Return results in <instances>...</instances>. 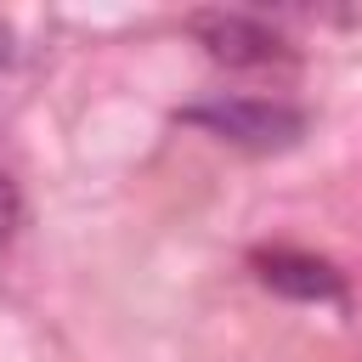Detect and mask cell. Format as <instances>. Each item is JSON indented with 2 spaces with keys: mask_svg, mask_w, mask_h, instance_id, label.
<instances>
[{
  "mask_svg": "<svg viewBox=\"0 0 362 362\" xmlns=\"http://www.w3.org/2000/svg\"><path fill=\"white\" fill-rule=\"evenodd\" d=\"M249 266H255V277L272 288V294H283V300H300V305H345L351 294H345V272L334 266V260H322V255H311V249H255L249 255Z\"/></svg>",
  "mask_w": 362,
  "mask_h": 362,
  "instance_id": "obj_3",
  "label": "cell"
},
{
  "mask_svg": "<svg viewBox=\"0 0 362 362\" xmlns=\"http://www.w3.org/2000/svg\"><path fill=\"white\" fill-rule=\"evenodd\" d=\"M17 226H23V192H17V181L0 170V249L17 238Z\"/></svg>",
  "mask_w": 362,
  "mask_h": 362,
  "instance_id": "obj_4",
  "label": "cell"
},
{
  "mask_svg": "<svg viewBox=\"0 0 362 362\" xmlns=\"http://www.w3.org/2000/svg\"><path fill=\"white\" fill-rule=\"evenodd\" d=\"M181 124L226 141V147H243V153H288L300 136H305V107L283 102V96H249V90H215V96H198L175 113Z\"/></svg>",
  "mask_w": 362,
  "mask_h": 362,
  "instance_id": "obj_1",
  "label": "cell"
},
{
  "mask_svg": "<svg viewBox=\"0 0 362 362\" xmlns=\"http://www.w3.org/2000/svg\"><path fill=\"white\" fill-rule=\"evenodd\" d=\"M187 28H192V40H198L215 62H226V68H272V62H288V57H294L288 34L272 28L260 11H226V6H221V11H192Z\"/></svg>",
  "mask_w": 362,
  "mask_h": 362,
  "instance_id": "obj_2",
  "label": "cell"
},
{
  "mask_svg": "<svg viewBox=\"0 0 362 362\" xmlns=\"http://www.w3.org/2000/svg\"><path fill=\"white\" fill-rule=\"evenodd\" d=\"M11 57H17V51H11V28H6V23H0V68H6V62H11Z\"/></svg>",
  "mask_w": 362,
  "mask_h": 362,
  "instance_id": "obj_5",
  "label": "cell"
}]
</instances>
